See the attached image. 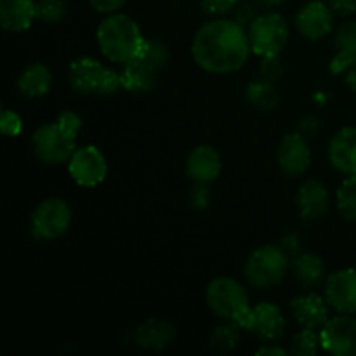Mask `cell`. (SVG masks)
Masks as SVG:
<instances>
[{
  "mask_svg": "<svg viewBox=\"0 0 356 356\" xmlns=\"http://www.w3.org/2000/svg\"><path fill=\"white\" fill-rule=\"evenodd\" d=\"M261 59H263L259 66L261 79L271 83L280 80L282 75H284V65H282V61L278 59V56H270V58H261Z\"/></svg>",
  "mask_w": 356,
  "mask_h": 356,
  "instance_id": "cell-30",
  "label": "cell"
},
{
  "mask_svg": "<svg viewBox=\"0 0 356 356\" xmlns=\"http://www.w3.org/2000/svg\"><path fill=\"white\" fill-rule=\"evenodd\" d=\"M72 225V207L63 198L51 197L37 205L31 214V235L38 240H54L65 235Z\"/></svg>",
  "mask_w": 356,
  "mask_h": 356,
  "instance_id": "cell-8",
  "label": "cell"
},
{
  "mask_svg": "<svg viewBox=\"0 0 356 356\" xmlns=\"http://www.w3.org/2000/svg\"><path fill=\"white\" fill-rule=\"evenodd\" d=\"M243 329L263 341H277L285 332V318L277 305L259 302L250 309V315Z\"/></svg>",
  "mask_w": 356,
  "mask_h": 356,
  "instance_id": "cell-15",
  "label": "cell"
},
{
  "mask_svg": "<svg viewBox=\"0 0 356 356\" xmlns=\"http://www.w3.org/2000/svg\"><path fill=\"white\" fill-rule=\"evenodd\" d=\"M56 122H58V125L66 132V134L72 136V138L75 139L76 136H79L80 129H82V118H80V115L75 113V111H63Z\"/></svg>",
  "mask_w": 356,
  "mask_h": 356,
  "instance_id": "cell-31",
  "label": "cell"
},
{
  "mask_svg": "<svg viewBox=\"0 0 356 356\" xmlns=\"http://www.w3.org/2000/svg\"><path fill=\"white\" fill-rule=\"evenodd\" d=\"M322 348V339L315 329H302L291 343V353L298 356H313Z\"/></svg>",
  "mask_w": 356,
  "mask_h": 356,
  "instance_id": "cell-28",
  "label": "cell"
},
{
  "mask_svg": "<svg viewBox=\"0 0 356 356\" xmlns=\"http://www.w3.org/2000/svg\"><path fill=\"white\" fill-rule=\"evenodd\" d=\"M322 348L336 356H356V318L346 313L329 318L320 329Z\"/></svg>",
  "mask_w": 356,
  "mask_h": 356,
  "instance_id": "cell-11",
  "label": "cell"
},
{
  "mask_svg": "<svg viewBox=\"0 0 356 356\" xmlns=\"http://www.w3.org/2000/svg\"><path fill=\"white\" fill-rule=\"evenodd\" d=\"M169 61V49L159 40H145L134 59L127 61L120 72L122 89L129 92H149L155 89L159 73Z\"/></svg>",
  "mask_w": 356,
  "mask_h": 356,
  "instance_id": "cell-3",
  "label": "cell"
},
{
  "mask_svg": "<svg viewBox=\"0 0 356 356\" xmlns=\"http://www.w3.org/2000/svg\"><path fill=\"white\" fill-rule=\"evenodd\" d=\"M346 83L351 87V89L356 90V65L351 66L346 72Z\"/></svg>",
  "mask_w": 356,
  "mask_h": 356,
  "instance_id": "cell-41",
  "label": "cell"
},
{
  "mask_svg": "<svg viewBox=\"0 0 356 356\" xmlns=\"http://www.w3.org/2000/svg\"><path fill=\"white\" fill-rule=\"evenodd\" d=\"M127 0H89L90 6L97 10V13L113 14L120 9Z\"/></svg>",
  "mask_w": 356,
  "mask_h": 356,
  "instance_id": "cell-36",
  "label": "cell"
},
{
  "mask_svg": "<svg viewBox=\"0 0 356 356\" xmlns=\"http://www.w3.org/2000/svg\"><path fill=\"white\" fill-rule=\"evenodd\" d=\"M320 127V122L316 120L315 117H306L302 118L301 124H299V134H302L305 138H308V136H315L316 131H318Z\"/></svg>",
  "mask_w": 356,
  "mask_h": 356,
  "instance_id": "cell-39",
  "label": "cell"
},
{
  "mask_svg": "<svg viewBox=\"0 0 356 356\" xmlns=\"http://www.w3.org/2000/svg\"><path fill=\"white\" fill-rule=\"evenodd\" d=\"M68 170L79 186L94 188L103 183L106 177V159L96 146H82L76 148L70 159Z\"/></svg>",
  "mask_w": 356,
  "mask_h": 356,
  "instance_id": "cell-10",
  "label": "cell"
},
{
  "mask_svg": "<svg viewBox=\"0 0 356 356\" xmlns=\"http://www.w3.org/2000/svg\"><path fill=\"white\" fill-rule=\"evenodd\" d=\"M330 163L339 172L356 174V127H343L329 143Z\"/></svg>",
  "mask_w": 356,
  "mask_h": 356,
  "instance_id": "cell-19",
  "label": "cell"
},
{
  "mask_svg": "<svg viewBox=\"0 0 356 356\" xmlns=\"http://www.w3.org/2000/svg\"><path fill=\"white\" fill-rule=\"evenodd\" d=\"M70 86L79 94L110 96L122 89L120 73L106 68L94 58H79L70 65Z\"/></svg>",
  "mask_w": 356,
  "mask_h": 356,
  "instance_id": "cell-5",
  "label": "cell"
},
{
  "mask_svg": "<svg viewBox=\"0 0 356 356\" xmlns=\"http://www.w3.org/2000/svg\"><path fill=\"white\" fill-rule=\"evenodd\" d=\"M176 337L172 323L167 320L149 318L134 330V343L148 351H162Z\"/></svg>",
  "mask_w": 356,
  "mask_h": 356,
  "instance_id": "cell-20",
  "label": "cell"
},
{
  "mask_svg": "<svg viewBox=\"0 0 356 356\" xmlns=\"http://www.w3.org/2000/svg\"><path fill=\"white\" fill-rule=\"evenodd\" d=\"M190 202L193 205V209L197 211H204L211 205V191H209L207 184L197 183L193 186V190L190 191Z\"/></svg>",
  "mask_w": 356,
  "mask_h": 356,
  "instance_id": "cell-34",
  "label": "cell"
},
{
  "mask_svg": "<svg viewBox=\"0 0 356 356\" xmlns=\"http://www.w3.org/2000/svg\"><path fill=\"white\" fill-rule=\"evenodd\" d=\"M257 2L264 7H277L280 6V3H284L285 0H257Z\"/></svg>",
  "mask_w": 356,
  "mask_h": 356,
  "instance_id": "cell-42",
  "label": "cell"
},
{
  "mask_svg": "<svg viewBox=\"0 0 356 356\" xmlns=\"http://www.w3.org/2000/svg\"><path fill=\"white\" fill-rule=\"evenodd\" d=\"M52 86V73L45 65L35 63L28 68L23 70V73L17 79V89L23 96L26 97H42L51 90Z\"/></svg>",
  "mask_w": 356,
  "mask_h": 356,
  "instance_id": "cell-23",
  "label": "cell"
},
{
  "mask_svg": "<svg viewBox=\"0 0 356 356\" xmlns=\"http://www.w3.org/2000/svg\"><path fill=\"white\" fill-rule=\"evenodd\" d=\"M249 42L259 58L278 56L289 40L287 21L277 13H264L249 24Z\"/></svg>",
  "mask_w": 356,
  "mask_h": 356,
  "instance_id": "cell-7",
  "label": "cell"
},
{
  "mask_svg": "<svg viewBox=\"0 0 356 356\" xmlns=\"http://www.w3.org/2000/svg\"><path fill=\"white\" fill-rule=\"evenodd\" d=\"M329 302L322 296L309 292L292 299L291 312L302 329H322L329 322Z\"/></svg>",
  "mask_w": 356,
  "mask_h": 356,
  "instance_id": "cell-16",
  "label": "cell"
},
{
  "mask_svg": "<svg viewBox=\"0 0 356 356\" xmlns=\"http://www.w3.org/2000/svg\"><path fill=\"white\" fill-rule=\"evenodd\" d=\"M294 277L305 289H316L325 280V264L315 254H305L292 261Z\"/></svg>",
  "mask_w": 356,
  "mask_h": 356,
  "instance_id": "cell-24",
  "label": "cell"
},
{
  "mask_svg": "<svg viewBox=\"0 0 356 356\" xmlns=\"http://www.w3.org/2000/svg\"><path fill=\"white\" fill-rule=\"evenodd\" d=\"M336 51L329 70L334 75H341L356 65V21H348L337 30Z\"/></svg>",
  "mask_w": 356,
  "mask_h": 356,
  "instance_id": "cell-21",
  "label": "cell"
},
{
  "mask_svg": "<svg viewBox=\"0 0 356 356\" xmlns=\"http://www.w3.org/2000/svg\"><path fill=\"white\" fill-rule=\"evenodd\" d=\"M35 16L44 23H61L66 16V6L63 0H38L35 3Z\"/></svg>",
  "mask_w": 356,
  "mask_h": 356,
  "instance_id": "cell-29",
  "label": "cell"
},
{
  "mask_svg": "<svg viewBox=\"0 0 356 356\" xmlns=\"http://www.w3.org/2000/svg\"><path fill=\"white\" fill-rule=\"evenodd\" d=\"M209 308L226 322H236L243 329L250 315V302L245 289L229 277L214 278L205 291Z\"/></svg>",
  "mask_w": 356,
  "mask_h": 356,
  "instance_id": "cell-4",
  "label": "cell"
},
{
  "mask_svg": "<svg viewBox=\"0 0 356 356\" xmlns=\"http://www.w3.org/2000/svg\"><path fill=\"white\" fill-rule=\"evenodd\" d=\"M240 329L242 327L236 322H228L225 325L216 327L214 332L211 334V346L219 353L235 350L240 341Z\"/></svg>",
  "mask_w": 356,
  "mask_h": 356,
  "instance_id": "cell-26",
  "label": "cell"
},
{
  "mask_svg": "<svg viewBox=\"0 0 356 356\" xmlns=\"http://www.w3.org/2000/svg\"><path fill=\"white\" fill-rule=\"evenodd\" d=\"M280 247H282V250L287 254V257L291 259V263L296 259V257H299L302 254L301 240H299V236L294 235V233H292V235L285 236V238L282 240Z\"/></svg>",
  "mask_w": 356,
  "mask_h": 356,
  "instance_id": "cell-35",
  "label": "cell"
},
{
  "mask_svg": "<svg viewBox=\"0 0 356 356\" xmlns=\"http://www.w3.org/2000/svg\"><path fill=\"white\" fill-rule=\"evenodd\" d=\"M33 19H37L33 0H0V23L6 31L28 30Z\"/></svg>",
  "mask_w": 356,
  "mask_h": 356,
  "instance_id": "cell-22",
  "label": "cell"
},
{
  "mask_svg": "<svg viewBox=\"0 0 356 356\" xmlns=\"http://www.w3.org/2000/svg\"><path fill=\"white\" fill-rule=\"evenodd\" d=\"M256 17L257 14H256V6H254V3L245 2L236 9V21H238L240 24H250Z\"/></svg>",
  "mask_w": 356,
  "mask_h": 356,
  "instance_id": "cell-38",
  "label": "cell"
},
{
  "mask_svg": "<svg viewBox=\"0 0 356 356\" xmlns=\"http://www.w3.org/2000/svg\"><path fill=\"white\" fill-rule=\"evenodd\" d=\"M0 129L6 136L16 138V136H19L21 129H23V122H21V117L17 113L10 110H3L2 117H0Z\"/></svg>",
  "mask_w": 356,
  "mask_h": 356,
  "instance_id": "cell-32",
  "label": "cell"
},
{
  "mask_svg": "<svg viewBox=\"0 0 356 356\" xmlns=\"http://www.w3.org/2000/svg\"><path fill=\"white\" fill-rule=\"evenodd\" d=\"M291 264L280 245H261L247 259L245 278L256 289L275 287L284 280Z\"/></svg>",
  "mask_w": 356,
  "mask_h": 356,
  "instance_id": "cell-6",
  "label": "cell"
},
{
  "mask_svg": "<svg viewBox=\"0 0 356 356\" xmlns=\"http://www.w3.org/2000/svg\"><path fill=\"white\" fill-rule=\"evenodd\" d=\"M257 355H264V356H268V355L287 356L289 351L282 350V348H278V346H264V348H261V350H257Z\"/></svg>",
  "mask_w": 356,
  "mask_h": 356,
  "instance_id": "cell-40",
  "label": "cell"
},
{
  "mask_svg": "<svg viewBox=\"0 0 356 356\" xmlns=\"http://www.w3.org/2000/svg\"><path fill=\"white\" fill-rule=\"evenodd\" d=\"M337 209L348 221H356V174L348 177L337 190Z\"/></svg>",
  "mask_w": 356,
  "mask_h": 356,
  "instance_id": "cell-27",
  "label": "cell"
},
{
  "mask_svg": "<svg viewBox=\"0 0 356 356\" xmlns=\"http://www.w3.org/2000/svg\"><path fill=\"white\" fill-rule=\"evenodd\" d=\"M200 3L205 13L222 16V14L232 13L238 6V0H200Z\"/></svg>",
  "mask_w": 356,
  "mask_h": 356,
  "instance_id": "cell-33",
  "label": "cell"
},
{
  "mask_svg": "<svg viewBox=\"0 0 356 356\" xmlns=\"http://www.w3.org/2000/svg\"><path fill=\"white\" fill-rule=\"evenodd\" d=\"M97 45L110 61L125 65L141 51L145 38L141 28L125 14H110L97 26Z\"/></svg>",
  "mask_w": 356,
  "mask_h": 356,
  "instance_id": "cell-2",
  "label": "cell"
},
{
  "mask_svg": "<svg viewBox=\"0 0 356 356\" xmlns=\"http://www.w3.org/2000/svg\"><path fill=\"white\" fill-rule=\"evenodd\" d=\"M325 299L337 313H356V270L346 268L330 275L325 282Z\"/></svg>",
  "mask_w": 356,
  "mask_h": 356,
  "instance_id": "cell-12",
  "label": "cell"
},
{
  "mask_svg": "<svg viewBox=\"0 0 356 356\" xmlns=\"http://www.w3.org/2000/svg\"><path fill=\"white\" fill-rule=\"evenodd\" d=\"M245 99L250 106H254L256 110L261 111H270L275 110L278 106V97L277 89L271 82H266V80L259 79L256 82L249 83L245 90Z\"/></svg>",
  "mask_w": 356,
  "mask_h": 356,
  "instance_id": "cell-25",
  "label": "cell"
},
{
  "mask_svg": "<svg viewBox=\"0 0 356 356\" xmlns=\"http://www.w3.org/2000/svg\"><path fill=\"white\" fill-rule=\"evenodd\" d=\"M329 190L323 183L309 179L301 184L296 195V207L305 221H316L329 211Z\"/></svg>",
  "mask_w": 356,
  "mask_h": 356,
  "instance_id": "cell-17",
  "label": "cell"
},
{
  "mask_svg": "<svg viewBox=\"0 0 356 356\" xmlns=\"http://www.w3.org/2000/svg\"><path fill=\"white\" fill-rule=\"evenodd\" d=\"M278 165L285 176L298 177L312 165V149L308 139L299 132L287 134L278 146Z\"/></svg>",
  "mask_w": 356,
  "mask_h": 356,
  "instance_id": "cell-13",
  "label": "cell"
},
{
  "mask_svg": "<svg viewBox=\"0 0 356 356\" xmlns=\"http://www.w3.org/2000/svg\"><path fill=\"white\" fill-rule=\"evenodd\" d=\"M33 153L40 162L47 165H59L70 162L76 149V139L66 134L58 122L45 124L33 132L31 138Z\"/></svg>",
  "mask_w": 356,
  "mask_h": 356,
  "instance_id": "cell-9",
  "label": "cell"
},
{
  "mask_svg": "<svg viewBox=\"0 0 356 356\" xmlns=\"http://www.w3.org/2000/svg\"><path fill=\"white\" fill-rule=\"evenodd\" d=\"M249 33L243 24L232 19H214L197 31L191 54L202 70L216 75L238 72L250 54Z\"/></svg>",
  "mask_w": 356,
  "mask_h": 356,
  "instance_id": "cell-1",
  "label": "cell"
},
{
  "mask_svg": "<svg viewBox=\"0 0 356 356\" xmlns=\"http://www.w3.org/2000/svg\"><path fill=\"white\" fill-rule=\"evenodd\" d=\"M332 26L334 10L320 0L306 3L296 16V28L308 40H320L327 37L332 31Z\"/></svg>",
  "mask_w": 356,
  "mask_h": 356,
  "instance_id": "cell-14",
  "label": "cell"
},
{
  "mask_svg": "<svg viewBox=\"0 0 356 356\" xmlns=\"http://www.w3.org/2000/svg\"><path fill=\"white\" fill-rule=\"evenodd\" d=\"M329 6L334 14L339 16H350L356 13V0H329Z\"/></svg>",
  "mask_w": 356,
  "mask_h": 356,
  "instance_id": "cell-37",
  "label": "cell"
},
{
  "mask_svg": "<svg viewBox=\"0 0 356 356\" xmlns=\"http://www.w3.org/2000/svg\"><path fill=\"white\" fill-rule=\"evenodd\" d=\"M222 162L218 149L209 145L197 146L186 159V176L193 183L209 184L221 174Z\"/></svg>",
  "mask_w": 356,
  "mask_h": 356,
  "instance_id": "cell-18",
  "label": "cell"
}]
</instances>
